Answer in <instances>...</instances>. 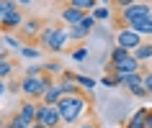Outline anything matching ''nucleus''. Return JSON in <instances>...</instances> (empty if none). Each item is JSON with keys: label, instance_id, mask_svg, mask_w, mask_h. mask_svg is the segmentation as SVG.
Returning a JSON list of instances; mask_svg holds the SVG:
<instances>
[{"label": "nucleus", "instance_id": "7ed1b4c3", "mask_svg": "<svg viewBox=\"0 0 152 128\" xmlns=\"http://www.w3.org/2000/svg\"><path fill=\"white\" fill-rule=\"evenodd\" d=\"M54 85V77L52 74H39V77H21L18 80V92L23 95V100H34V103H41V97L49 87Z\"/></svg>", "mask_w": 152, "mask_h": 128}, {"label": "nucleus", "instance_id": "0eeeda50", "mask_svg": "<svg viewBox=\"0 0 152 128\" xmlns=\"http://www.w3.org/2000/svg\"><path fill=\"white\" fill-rule=\"evenodd\" d=\"M26 16H23V8H18V5H13V8L5 13V18H3V23H0V33H18L21 31V26H23Z\"/></svg>", "mask_w": 152, "mask_h": 128}, {"label": "nucleus", "instance_id": "c9c22d12", "mask_svg": "<svg viewBox=\"0 0 152 128\" xmlns=\"http://www.w3.org/2000/svg\"><path fill=\"white\" fill-rule=\"evenodd\" d=\"M3 128H13V123H10V120H5V126H3Z\"/></svg>", "mask_w": 152, "mask_h": 128}, {"label": "nucleus", "instance_id": "2f4dec72", "mask_svg": "<svg viewBox=\"0 0 152 128\" xmlns=\"http://www.w3.org/2000/svg\"><path fill=\"white\" fill-rule=\"evenodd\" d=\"M75 128H98V123H93V120H90V123H80V126H75Z\"/></svg>", "mask_w": 152, "mask_h": 128}, {"label": "nucleus", "instance_id": "ddd939ff", "mask_svg": "<svg viewBox=\"0 0 152 128\" xmlns=\"http://www.w3.org/2000/svg\"><path fill=\"white\" fill-rule=\"evenodd\" d=\"M147 113H150V108H139V110L126 120L124 128H147Z\"/></svg>", "mask_w": 152, "mask_h": 128}, {"label": "nucleus", "instance_id": "c85d7f7f", "mask_svg": "<svg viewBox=\"0 0 152 128\" xmlns=\"http://www.w3.org/2000/svg\"><path fill=\"white\" fill-rule=\"evenodd\" d=\"M16 3H10V0H0V23H3V18H5V13H8L10 8H13Z\"/></svg>", "mask_w": 152, "mask_h": 128}, {"label": "nucleus", "instance_id": "f8f14e48", "mask_svg": "<svg viewBox=\"0 0 152 128\" xmlns=\"http://www.w3.org/2000/svg\"><path fill=\"white\" fill-rule=\"evenodd\" d=\"M18 69V64L13 62V56L10 54H3L0 56V80H8V77H13Z\"/></svg>", "mask_w": 152, "mask_h": 128}, {"label": "nucleus", "instance_id": "9b49d317", "mask_svg": "<svg viewBox=\"0 0 152 128\" xmlns=\"http://www.w3.org/2000/svg\"><path fill=\"white\" fill-rule=\"evenodd\" d=\"M39 110H41V103H34V100H23V103L18 105V113H21L23 118H28L31 123L39 120Z\"/></svg>", "mask_w": 152, "mask_h": 128}, {"label": "nucleus", "instance_id": "423d86ee", "mask_svg": "<svg viewBox=\"0 0 152 128\" xmlns=\"http://www.w3.org/2000/svg\"><path fill=\"white\" fill-rule=\"evenodd\" d=\"M106 72L108 74H134V72H142V62L134 54H129L124 59H119V62H108Z\"/></svg>", "mask_w": 152, "mask_h": 128}, {"label": "nucleus", "instance_id": "bb28decb", "mask_svg": "<svg viewBox=\"0 0 152 128\" xmlns=\"http://www.w3.org/2000/svg\"><path fill=\"white\" fill-rule=\"evenodd\" d=\"M85 56H88V49L83 46V44H77V49L72 51V59H75V62H83Z\"/></svg>", "mask_w": 152, "mask_h": 128}, {"label": "nucleus", "instance_id": "20e7f679", "mask_svg": "<svg viewBox=\"0 0 152 128\" xmlns=\"http://www.w3.org/2000/svg\"><path fill=\"white\" fill-rule=\"evenodd\" d=\"M147 18H152V3L150 0H139V3H134V5H129L124 10H116V23H119V28H132L134 23L147 21Z\"/></svg>", "mask_w": 152, "mask_h": 128}, {"label": "nucleus", "instance_id": "4468645a", "mask_svg": "<svg viewBox=\"0 0 152 128\" xmlns=\"http://www.w3.org/2000/svg\"><path fill=\"white\" fill-rule=\"evenodd\" d=\"M62 90H59V85H52V87L47 90V92H44V97H41V105H59V100H62Z\"/></svg>", "mask_w": 152, "mask_h": 128}, {"label": "nucleus", "instance_id": "c756f323", "mask_svg": "<svg viewBox=\"0 0 152 128\" xmlns=\"http://www.w3.org/2000/svg\"><path fill=\"white\" fill-rule=\"evenodd\" d=\"M31 3H34V0H16V5H18V8H28Z\"/></svg>", "mask_w": 152, "mask_h": 128}, {"label": "nucleus", "instance_id": "4c0bfd02", "mask_svg": "<svg viewBox=\"0 0 152 128\" xmlns=\"http://www.w3.org/2000/svg\"><path fill=\"white\" fill-rule=\"evenodd\" d=\"M103 3H108V5H111V0H103Z\"/></svg>", "mask_w": 152, "mask_h": 128}, {"label": "nucleus", "instance_id": "b1692460", "mask_svg": "<svg viewBox=\"0 0 152 128\" xmlns=\"http://www.w3.org/2000/svg\"><path fill=\"white\" fill-rule=\"evenodd\" d=\"M44 72L54 77V74H62L64 69H62V64H59V62H47V64H44Z\"/></svg>", "mask_w": 152, "mask_h": 128}, {"label": "nucleus", "instance_id": "f03ea898", "mask_svg": "<svg viewBox=\"0 0 152 128\" xmlns=\"http://www.w3.org/2000/svg\"><path fill=\"white\" fill-rule=\"evenodd\" d=\"M57 108H59V113H62L64 126L75 128V123L90 110V97L85 95V90H83V92H75V95H62V100H59Z\"/></svg>", "mask_w": 152, "mask_h": 128}, {"label": "nucleus", "instance_id": "473e14b6", "mask_svg": "<svg viewBox=\"0 0 152 128\" xmlns=\"http://www.w3.org/2000/svg\"><path fill=\"white\" fill-rule=\"evenodd\" d=\"M5 90H8V87H5V80H0V97L5 95Z\"/></svg>", "mask_w": 152, "mask_h": 128}, {"label": "nucleus", "instance_id": "a878e982", "mask_svg": "<svg viewBox=\"0 0 152 128\" xmlns=\"http://www.w3.org/2000/svg\"><path fill=\"white\" fill-rule=\"evenodd\" d=\"M142 82H144V90L152 97V69H142Z\"/></svg>", "mask_w": 152, "mask_h": 128}, {"label": "nucleus", "instance_id": "dca6fc26", "mask_svg": "<svg viewBox=\"0 0 152 128\" xmlns=\"http://www.w3.org/2000/svg\"><path fill=\"white\" fill-rule=\"evenodd\" d=\"M64 5H72V8H77V10H83V13H93V10L98 8L96 5V0H67V3H64Z\"/></svg>", "mask_w": 152, "mask_h": 128}, {"label": "nucleus", "instance_id": "7c9ffc66", "mask_svg": "<svg viewBox=\"0 0 152 128\" xmlns=\"http://www.w3.org/2000/svg\"><path fill=\"white\" fill-rule=\"evenodd\" d=\"M3 54H10V51H8V46H5V41H3V36H0V56H3Z\"/></svg>", "mask_w": 152, "mask_h": 128}, {"label": "nucleus", "instance_id": "39448f33", "mask_svg": "<svg viewBox=\"0 0 152 128\" xmlns=\"http://www.w3.org/2000/svg\"><path fill=\"white\" fill-rule=\"evenodd\" d=\"M44 26H47V21L44 18H26L23 26H21V31H18V39L23 41V44H36L41 36V31H44Z\"/></svg>", "mask_w": 152, "mask_h": 128}, {"label": "nucleus", "instance_id": "2eb2a0df", "mask_svg": "<svg viewBox=\"0 0 152 128\" xmlns=\"http://www.w3.org/2000/svg\"><path fill=\"white\" fill-rule=\"evenodd\" d=\"M67 33H70V41H75V44H83V41L90 36V31H88V28H85L83 23L70 26V28H67Z\"/></svg>", "mask_w": 152, "mask_h": 128}, {"label": "nucleus", "instance_id": "393cba45", "mask_svg": "<svg viewBox=\"0 0 152 128\" xmlns=\"http://www.w3.org/2000/svg\"><path fill=\"white\" fill-rule=\"evenodd\" d=\"M90 16L96 18V21H108V18H111V8H96Z\"/></svg>", "mask_w": 152, "mask_h": 128}, {"label": "nucleus", "instance_id": "cd10ccee", "mask_svg": "<svg viewBox=\"0 0 152 128\" xmlns=\"http://www.w3.org/2000/svg\"><path fill=\"white\" fill-rule=\"evenodd\" d=\"M134 3H139V0H111V5L116 10H124V8H129V5H134Z\"/></svg>", "mask_w": 152, "mask_h": 128}, {"label": "nucleus", "instance_id": "9d476101", "mask_svg": "<svg viewBox=\"0 0 152 128\" xmlns=\"http://www.w3.org/2000/svg\"><path fill=\"white\" fill-rule=\"evenodd\" d=\"M85 16H88V13H83V10L72 8V5H62V10H59V21H62L67 28H70V26L83 23V21H85Z\"/></svg>", "mask_w": 152, "mask_h": 128}, {"label": "nucleus", "instance_id": "f257e3e1", "mask_svg": "<svg viewBox=\"0 0 152 128\" xmlns=\"http://www.w3.org/2000/svg\"><path fill=\"white\" fill-rule=\"evenodd\" d=\"M67 44H70V33H67V26H64L62 21L47 23L44 31H41V36H39V41H36V46H39L41 51H52V54L64 51Z\"/></svg>", "mask_w": 152, "mask_h": 128}, {"label": "nucleus", "instance_id": "f3484780", "mask_svg": "<svg viewBox=\"0 0 152 128\" xmlns=\"http://www.w3.org/2000/svg\"><path fill=\"white\" fill-rule=\"evenodd\" d=\"M132 54H134L137 59H139V62H147V59H152V41H144L142 46H139V49H134Z\"/></svg>", "mask_w": 152, "mask_h": 128}, {"label": "nucleus", "instance_id": "f704fd0d", "mask_svg": "<svg viewBox=\"0 0 152 128\" xmlns=\"http://www.w3.org/2000/svg\"><path fill=\"white\" fill-rule=\"evenodd\" d=\"M5 120H8V118H3V115H0V128H3V126H5Z\"/></svg>", "mask_w": 152, "mask_h": 128}, {"label": "nucleus", "instance_id": "6e6552de", "mask_svg": "<svg viewBox=\"0 0 152 128\" xmlns=\"http://www.w3.org/2000/svg\"><path fill=\"white\" fill-rule=\"evenodd\" d=\"M36 123H41L44 128H62V126H64L62 113H59V108H57V105H41L39 120H36Z\"/></svg>", "mask_w": 152, "mask_h": 128}, {"label": "nucleus", "instance_id": "5701e85b", "mask_svg": "<svg viewBox=\"0 0 152 128\" xmlns=\"http://www.w3.org/2000/svg\"><path fill=\"white\" fill-rule=\"evenodd\" d=\"M132 51H126V49H121V46H113L111 49V54H108V62H119V59H124V56H129Z\"/></svg>", "mask_w": 152, "mask_h": 128}, {"label": "nucleus", "instance_id": "58836bf2", "mask_svg": "<svg viewBox=\"0 0 152 128\" xmlns=\"http://www.w3.org/2000/svg\"><path fill=\"white\" fill-rule=\"evenodd\" d=\"M10 3H16V0H10Z\"/></svg>", "mask_w": 152, "mask_h": 128}, {"label": "nucleus", "instance_id": "a211bd4d", "mask_svg": "<svg viewBox=\"0 0 152 128\" xmlns=\"http://www.w3.org/2000/svg\"><path fill=\"white\" fill-rule=\"evenodd\" d=\"M132 31H137L142 39H147V36H152V18H147V21H139V23L132 26Z\"/></svg>", "mask_w": 152, "mask_h": 128}, {"label": "nucleus", "instance_id": "e433bc0d", "mask_svg": "<svg viewBox=\"0 0 152 128\" xmlns=\"http://www.w3.org/2000/svg\"><path fill=\"white\" fill-rule=\"evenodd\" d=\"M34 128H44V126H41V123H34Z\"/></svg>", "mask_w": 152, "mask_h": 128}, {"label": "nucleus", "instance_id": "aec40b11", "mask_svg": "<svg viewBox=\"0 0 152 128\" xmlns=\"http://www.w3.org/2000/svg\"><path fill=\"white\" fill-rule=\"evenodd\" d=\"M3 41H5L8 51H10V49H16V51H21V49H23V41L18 39V33H3Z\"/></svg>", "mask_w": 152, "mask_h": 128}, {"label": "nucleus", "instance_id": "72a5a7b5", "mask_svg": "<svg viewBox=\"0 0 152 128\" xmlns=\"http://www.w3.org/2000/svg\"><path fill=\"white\" fill-rule=\"evenodd\" d=\"M147 128H152V108H150V113H147Z\"/></svg>", "mask_w": 152, "mask_h": 128}, {"label": "nucleus", "instance_id": "1a4fd4ad", "mask_svg": "<svg viewBox=\"0 0 152 128\" xmlns=\"http://www.w3.org/2000/svg\"><path fill=\"white\" fill-rule=\"evenodd\" d=\"M142 44H144V39L137 31H132V28H119V31H116V46L126 49V51H134V49H139Z\"/></svg>", "mask_w": 152, "mask_h": 128}, {"label": "nucleus", "instance_id": "4be33fe9", "mask_svg": "<svg viewBox=\"0 0 152 128\" xmlns=\"http://www.w3.org/2000/svg\"><path fill=\"white\" fill-rule=\"evenodd\" d=\"M41 49H36L34 44H23V49H21V56H26V59H39Z\"/></svg>", "mask_w": 152, "mask_h": 128}, {"label": "nucleus", "instance_id": "6ab92c4d", "mask_svg": "<svg viewBox=\"0 0 152 128\" xmlns=\"http://www.w3.org/2000/svg\"><path fill=\"white\" fill-rule=\"evenodd\" d=\"M8 120H10V123H13V128H34V123H31V120H28V118H23V115H21V113H10V115H8Z\"/></svg>", "mask_w": 152, "mask_h": 128}, {"label": "nucleus", "instance_id": "412c9836", "mask_svg": "<svg viewBox=\"0 0 152 128\" xmlns=\"http://www.w3.org/2000/svg\"><path fill=\"white\" fill-rule=\"evenodd\" d=\"M72 77H75V85L83 87V90H93L96 87V80H90V77H83V74H75V72H72Z\"/></svg>", "mask_w": 152, "mask_h": 128}]
</instances>
